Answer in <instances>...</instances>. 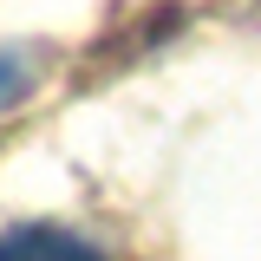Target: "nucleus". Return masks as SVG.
<instances>
[{"label": "nucleus", "instance_id": "f257e3e1", "mask_svg": "<svg viewBox=\"0 0 261 261\" xmlns=\"http://www.w3.org/2000/svg\"><path fill=\"white\" fill-rule=\"evenodd\" d=\"M0 261H105L72 228H53V222H20L0 235Z\"/></svg>", "mask_w": 261, "mask_h": 261}, {"label": "nucleus", "instance_id": "f03ea898", "mask_svg": "<svg viewBox=\"0 0 261 261\" xmlns=\"http://www.w3.org/2000/svg\"><path fill=\"white\" fill-rule=\"evenodd\" d=\"M13 92H20V65H13V59H0V105H7Z\"/></svg>", "mask_w": 261, "mask_h": 261}]
</instances>
